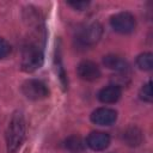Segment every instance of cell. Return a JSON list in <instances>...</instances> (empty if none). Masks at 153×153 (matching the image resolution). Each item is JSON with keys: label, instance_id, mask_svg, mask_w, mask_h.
I'll list each match as a JSON object with an SVG mask.
<instances>
[{"label": "cell", "instance_id": "cell-4", "mask_svg": "<svg viewBox=\"0 0 153 153\" xmlns=\"http://www.w3.org/2000/svg\"><path fill=\"white\" fill-rule=\"evenodd\" d=\"M110 24L112 29L120 33H130L136 26L135 18L129 12H121L112 16L110 19Z\"/></svg>", "mask_w": 153, "mask_h": 153}, {"label": "cell", "instance_id": "cell-5", "mask_svg": "<svg viewBox=\"0 0 153 153\" xmlns=\"http://www.w3.org/2000/svg\"><path fill=\"white\" fill-rule=\"evenodd\" d=\"M102 25L99 23H91L82 27L78 33V41L82 45H92L102 37Z\"/></svg>", "mask_w": 153, "mask_h": 153}, {"label": "cell", "instance_id": "cell-6", "mask_svg": "<svg viewBox=\"0 0 153 153\" xmlns=\"http://www.w3.org/2000/svg\"><path fill=\"white\" fill-rule=\"evenodd\" d=\"M117 120V112L110 108H99L91 114V121L98 126H111Z\"/></svg>", "mask_w": 153, "mask_h": 153}, {"label": "cell", "instance_id": "cell-11", "mask_svg": "<svg viewBox=\"0 0 153 153\" xmlns=\"http://www.w3.org/2000/svg\"><path fill=\"white\" fill-rule=\"evenodd\" d=\"M123 140L129 146H139L142 141L141 130L136 127H130L123 133Z\"/></svg>", "mask_w": 153, "mask_h": 153}, {"label": "cell", "instance_id": "cell-16", "mask_svg": "<svg viewBox=\"0 0 153 153\" xmlns=\"http://www.w3.org/2000/svg\"><path fill=\"white\" fill-rule=\"evenodd\" d=\"M68 5L72 6L73 8H76L79 11H81V10H85L88 6V2H86V1H76V2H68Z\"/></svg>", "mask_w": 153, "mask_h": 153}, {"label": "cell", "instance_id": "cell-3", "mask_svg": "<svg viewBox=\"0 0 153 153\" xmlns=\"http://www.w3.org/2000/svg\"><path fill=\"white\" fill-rule=\"evenodd\" d=\"M23 94L32 100H41L49 96V90L47 85L37 79H29L22 85Z\"/></svg>", "mask_w": 153, "mask_h": 153}, {"label": "cell", "instance_id": "cell-8", "mask_svg": "<svg viewBox=\"0 0 153 153\" xmlns=\"http://www.w3.org/2000/svg\"><path fill=\"white\" fill-rule=\"evenodd\" d=\"M86 143L93 151H103L110 143V136L103 131H92L86 140Z\"/></svg>", "mask_w": 153, "mask_h": 153}, {"label": "cell", "instance_id": "cell-15", "mask_svg": "<svg viewBox=\"0 0 153 153\" xmlns=\"http://www.w3.org/2000/svg\"><path fill=\"white\" fill-rule=\"evenodd\" d=\"M10 51H11V45H10V43H8L6 39H4V38L0 37V59L6 57V56L10 54Z\"/></svg>", "mask_w": 153, "mask_h": 153}, {"label": "cell", "instance_id": "cell-10", "mask_svg": "<svg viewBox=\"0 0 153 153\" xmlns=\"http://www.w3.org/2000/svg\"><path fill=\"white\" fill-rule=\"evenodd\" d=\"M103 63L109 69L116 71L118 73H124L126 74V72L129 69L128 62L124 59H122L121 56H117V55H106L103 59Z\"/></svg>", "mask_w": 153, "mask_h": 153}, {"label": "cell", "instance_id": "cell-2", "mask_svg": "<svg viewBox=\"0 0 153 153\" xmlns=\"http://www.w3.org/2000/svg\"><path fill=\"white\" fill-rule=\"evenodd\" d=\"M43 63V53L35 44H27L22 51V69L25 72H33Z\"/></svg>", "mask_w": 153, "mask_h": 153}, {"label": "cell", "instance_id": "cell-13", "mask_svg": "<svg viewBox=\"0 0 153 153\" xmlns=\"http://www.w3.org/2000/svg\"><path fill=\"white\" fill-rule=\"evenodd\" d=\"M136 65L142 71H151L153 66V57L151 53H143L140 54L136 59Z\"/></svg>", "mask_w": 153, "mask_h": 153}, {"label": "cell", "instance_id": "cell-7", "mask_svg": "<svg viewBox=\"0 0 153 153\" xmlns=\"http://www.w3.org/2000/svg\"><path fill=\"white\" fill-rule=\"evenodd\" d=\"M78 75L86 81H93L100 76V69L99 67L92 62V61H82L78 65L76 68Z\"/></svg>", "mask_w": 153, "mask_h": 153}, {"label": "cell", "instance_id": "cell-1", "mask_svg": "<svg viewBox=\"0 0 153 153\" xmlns=\"http://www.w3.org/2000/svg\"><path fill=\"white\" fill-rule=\"evenodd\" d=\"M25 134L26 124L24 116L20 111H17L13 114L6 130V145L8 153H14L18 151L25 139Z\"/></svg>", "mask_w": 153, "mask_h": 153}, {"label": "cell", "instance_id": "cell-12", "mask_svg": "<svg viewBox=\"0 0 153 153\" xmlns=\"http://www.w3.org/2000/svg\"><path fill=\"white\" fill-rule=\"evenodd\" d=\"M65 146L69 149V151H73V152H79V151H82L85 148V143L82 141V139L80 136H76V135H72L69 136L66 142H65Z\"/></svg>", "mask_w": 153, "mask_h": 153}, {"label": "cell", "instance_id": "cell-14", "mask_svg": "<svg viewBox=\"0 0 153 153\" xmlns=\"http://www.w3.org/2000/svg\"><path fill=\"white\" fill-rule=\"evenodd\" d=\"M140 97L141 99L146 100V102H152L153 96H152V86H151V81H148L146 85H143V87L140 91Z\"/></svg>", "mask_w": 153, "mask_h": 153}, {"label": "cell", "instance_id": "cell-9", "mask_svg": "<svg viewBox=\"0 0 153 153\" xmlns=\"http://www.w3.org/2000/svg\"><path fill=\"white\" fill-rule=\"evenodd\" d=\"M121 94H122L121 87L116 85H109L99 91L98 99L104 104H111V103H116L121 98Z\"/></svg>", "mask_w": 153, "mask_h": 153}]
</instances>
